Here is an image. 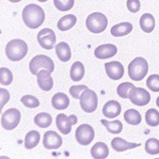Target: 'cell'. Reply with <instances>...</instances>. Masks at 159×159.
<instances>
[{"label": "cell", "mask_w": 159, "mask_h": 159, "mask_svg": "<svg viewBox=\"0 0 159 159\" xmlns=\"http://www.w3.org/2000/svg\"><path fill=\"white\" fill-rule=\"evenodd\" d=\"M108 25L107 18L101 12L90 13L86 20V26L91 33L99 34L107 29Z\"/></svg>", "instance_id": "277c9868"}, {"label": "cell", "mask_w": 159, "mask_h": 159, "mask_svg": "<svg viewBox=\"0 0 159 159\" xmlns=\"http://www.w3.org/2000/svg\"><path fill=\"white\" fill-rule=\"evenodd\" d=\"M54 5L60 11H67L73 9L75 0H54Z\"/></svg>", "instance_id": "d6a6232c"}, {"label": "cell", "mask_w": 159, "mask_h": 159, "mask_svg": "<svg viewBox=\"0 0 159 159\" xmlns=\"http://www.w3.org/2000/svg\"><path fill=\"white\" fill-rule=\"evenodd\" d=\"M141 144L139 143H132V142H128L124 140L121 138H114L111 140V147L114 151L121 152H124L126 150H131V149H135L137 147H139Z\"/></svg>", "instance_id": "e0dca14e"}, {"label": "cell", "mask_w": 159, "mask_h": 159, "mask_svg": "<svg viewBox=\"0 0 159 159\" xmlns=\"http://www.w3.org/2000/svg\"><path fill=\"white\" fill-rule=\"evenodd\" d=\"M146 85L151 91L158 92L159 91V75H152L148 77Z\"/></svg>", "instance_id": "e575fe53"}, {"label": "cell", "mask_w": 159, "mask_h": 159, "mask_svg": "<svg viewBox=\"0 0 159 159\" xmlns=\"http://www.w3.org/2000/svg\"><path fill=\"white\" fill-rule=\"evenodd\" d=\"M139 25L142 31L146 33H151L155 27V20L154 17L151 13H144L139 20Z\"/></svg>", "instance_id": "603a6c76"}, {"label": "cell", "mask_w": 159, "mask_h": 159, "mask_svg": "<svg viewBox=\"0 0 159 159\" xmlns=\"http://www.w3.org/2000/svg\"><path fill=\"white\" fill-rule=\"evenodd\" d=\"M21 120V113L17 108H9L3 112L1 124L5 130H13L18 126Z\"/></svg>", "instance_id": "52a82bcc"}, {"label": "cell", "mask_w": 159, "mask_h": 159, "mask_svg": "<svg viewBox=\"0 0 159 159\" xmlns=\"http://www.w3.org/2000/svg\"><path fill=\"white\" fill-rule=\"evenodd\" d=\"M0 93H1V107H0L2 109L10 100V92L5 89H0Z\"/></svg>", "instance_id": "74e56055"}, {"label": "cell", "mask_w": 159, "mask_h": 159, "mask_svg": "<svg viewBox=\"0 0 159 159\" xmlns=\"http://www.w3.org/2000/svg\"><path fill=\"white\" fill-rule=\"evenodd\" d=\"M126 6L127 9L129 10V11H131L132 13H137L139 11L141 4L139 0H127Z\"/></svg>", "instance_id": "8d00e7d4"}, {"label": "cell", "mask_w": 159, "mask_h": 159, "mask_svg": "<svg viewBox=\"0 0 159 159\" xmlns=\"http://www.w3.org/2000/svg\"><path fill=\"white\" fill-rule=\"evenodd\" d=\"M146 122L151 127H156L159 125V111L154 108H150L147 110L145 115Z\"/></svg>", "instance_id": "f546056e"}, {"label": "cell", "mask_w": 159, "mask_h": 159, "mask_svg": "<svg viewBox=\"0 0 159 159\" xmlns=\"http://www.w3.org/2000/svg\"><path fill=\"white\" fill-rule=\"evenodd\" d=\"M123 118L127 123L131 125H139L142 120L141 114L137 109H133V108L127 109L124 112Z\"/></svg>", "instance_id": "484cf974"}, {"label": "cell", "mask_w": 159, "mask_h": 159, "mask_svg": "<svg viewBox=\"0 0 159 159\" xmlns=\"http://www.w3.org/2000/svg\"><path fill=\"white\" fill-rule=\"evenodd\" d=\"M41 139V134L36 130H31L29 131L25 138V147L27 150H31L35 148Z\"/></svg>", "instance_id": "d4e9b609"}, {"label": "cell", "mask_w": 159, "mask_h": 159, "mask_svg": "<svg viewBox=\"0 0 159 159\" xmlns=\"http://www.w3.org/2000/svg\"><path fill=\"white\" fill-rule=\"evenodd\" d=\"M121 112V106L115 100L107 102L103 107V114L108 119H114L118 117Z\"/></svg>", "instance_id": "2e32d148"}, {"label": "cell", "mask_w": 159, "mask_h": 159, "mask_svg": "<svg viewBox=\"0 0 159 159\" xmlns=\"http://www.w3.org/2000/svg\"><path fill=\"white\" fill-rule=\"evenodd\" d=\"M94 137H95V132L93 127L87 123L78 126L75 131L76 141L83 146H87L90 144L94 139Z\"/></svg>", "instance_id": "ba28073f"}, {"label": "cell", "mask_w": 159, "mask_h": 159, "mask_svg": "<svg viewBox=\"0 0 159 159\" xmlns=\"http://www.w3.org/2000/svg\"><path fill=\"white\" fill-rule=\"evenodd\" d=\"M37 83L43 91H50L54 87V81L51 73L47 70H42L37 75Z\"/></svg>", "instance_id": "9a60e30c"}, {"label": "cell", "mask_w": 159, "mask_h": 159, "mask_svg": "<svg viewBox=\"0 0 159 159\" xmlns=\"http://www.w3.org/2000/svg\"><path fill=\"white\" fill-rule=\"evenodd\" d=\"M101 122L103 125L106 126L107 130L114 135L120 134L121 133L122 129H123V125L121 123V121L120 120H113V121H108L107 120H101Z\"/></svg>", "instance_id": "83f0119b"}, {"label": "cell", "mask_w": 159, "mask_h": 159, "mask_svg": "<svg viewBox=\"0 0 159 159\" xmlns=\"http://www.w3.org/2000/svg\"><path fill=\"white\" fill-rule=\"evenodd\" d=\"M156 106L159 107V96L157 97V99H156Z\"/></svg>", "instance_id": "ab89813d"}, {"label": "cell", "mask_w": 159, "mask_h": 159, "mask_svg": "<svg viewBox=\"0 0 159 159\" xmlns=\"http://www.w3.org/2000/svg\"><path fill=\"white\" fill-rule=\"evenodd\" d=\"M56 54L58 59L62 62H67L72 57V51L68 43L64 42L58 43L56 46Z\"/></svg>", "instance_id": "ffe728a7"}, {"label": "cell", "mask_w": 159, "mask_h": 159, "mask_svg": "<svg viewBox=\"0 0 159 159\" xmlns=\"http://www.w3.org/2000/svg\"><path fill=\"white\" fill-rule=\"evenodd\" d=\"M149 64L145 58L138 57L128 65V75L134 81H141L148 74Z\"/></svg>", "instance_id": "3957f363"}, {"label": "cell", "mask_w": 159, "mask_h": 159, "mask_svg": "<svg viewBox=\"0 0 159 159\" xmlns=\"http://www.w3.org/2000/svg\"><path fill=\"white\" fill-rule=\"evenodd\" d=\"M23 105L28 108H36L40 106V101L33 95H24L21 98Z\"/></svg>", "instance_id": "836d02e7"}, {"label": "cell", "mask_w": 159, "mask_h": 159, "mask_svg": "<svg viewBox=\"0 0 159 159\" xmlns=\"http://www.w3.org/2000/svg\"><path fill=\"white\" fill-rule=\"evenodd\" d=\"M76 22H77V18L75 15L68 14L65 16H62L58 20L57 26L60 31H68L69 29H71L72 27L75 26Z\"/></svg>", "instance_id": "7402d4cb"}, {"label": "cell", "mask_w": 159, "mask_h": 159, "mask_svg": "<svg viewBox=\"0 0 159 159\" xmlns=\"http://www.w3.org/2000/svg\"><path fill=\"white\" fill-rule=\"evenodd\" d=\"M87 89L88 87L86 85H77V86H72L69 91H70V94L75 99H80L82 92Z\"/></svg>", "instance_id": "d590c367"}, {"label": "cell", "mask_w": 159, "mask_h": 159, "mask_svg": "<svg viewBox=\"0 0 159 159\" xmlns=\"http://www.w3.org/2000/svg\"><path fill=\"white\" fill-rule=\"evenodd\" d=\"M38 1H40V2H46V1H48V0H38Z\"/></svg>", "instance_id": "60d3db41"}, {"label": "cell", "mask_w": 159, "mask_h": 159, "mask_svg": "<svg viewBox=\"0 0 159 159\" xmlns=\"http://www.w3.org/2000/svg\"><path fill=\"white\" fill-rule=\"evenodd\" d=\"M85 75V67L81 61H75L71 67L70 76L75 82H78L83 79Z\"/></svg>", "instance_id": "cb8c5ba5"}, {"label": "cell", "mask_w": 159, "mask_h": 159, "mask_svg": "<svg viewBox=\"0 0 159 159\" xmlns=\"http://www.w3.org/2000/svg\"><path fill=\"white\" fill-rule=\"evenodd\" d=\"M37 41L39 44L46 50H51L56 46L57 37L54 30L51 28H43L37 35Z\"/></svg>", "instance_id": "30bf717a"}, {"label": "cell", "mask_w": 159, "mask_h": 159, "mask_svg": "<svg viewBox=\"0 0 159 159\" xmlns=\"http://www.w3.org/2000/svg\"><path fill=\"white\" fill-rule=\"evenodd\" d=\"M135 88V85L130 82H123L117 88V93L122 99H128L130 91Z\"/></svg>", "instance_id": "f1b7e54d"}, {"label": "cell", "mask_w": 159, "mask_h": 159, "mask_svg": "<svg viewBox=\"0 0 159 159\" xmlns=\"http://www.w3.org/2000/svg\"><path fill=\"white\" fill-rule=\"evenodd\" d=\"M42 70H47L52 74L55 70L54 61L48 56L37 55L29 62V71L32 75H37Z\"/></svg>", "instance_id": "5b68a950"}, {"label": "cell", "mask_w": 159, "mask_h": 159, "mask_svg": "<svg viewBox=\"0 0 159 159\" xmlns=\"http://www.w3.org/2000/svg\"><path fill=\"white\" fill-rule=\"evenodd\" d=\"M9 1H11V2H12V3H18V2L22 1V0H9Z\"/></svg>", "instance_id": "f35d334b"}, {"label": "cell", "mask_w": 159, "mask_h": 159, "mask_svg": "<svg viewBox=\"0 0 159 159\" xmlns=\"http://www.w3.org/2000/svg\"><path fill=\"white\" fill-rule=\"evenodd\" d=\"M13 76L10 69L2 67L0 69V83L3 86H9L12 83Z\"/></svg>", "instance_id": "1f68e13d"}, {"label": "cell", "mask_w": 159, "mask_h": 159, "mask_svg": "<svg viewBox=\"0 0 159 159\" xmlns=\"http://www.w3.org/2000/svg\"><path fill=\"white\" fill-rule=\"evenodd\" d=\"M80 107L86 113H92L97 109L98 97L97 94L92 89H85L80 96Z\"/></svg>", "instance_id": "8992f818"}, {"label": "cell", "mask_w": 159, "mask_h": 159, "mask_svg": "<svg viewBox=\"0 0 159 159\" xmlns=\"http://www.w3.org/2000/svg\"><path fill=\"white\" fill-rule=\"evenodd\" d=\"M22 18L27 27L36 29L43 24L45 20V13L43 9L39 5L28 4L23 10Z\"/></svg>", "instance_id": "6da1fadb"}, {"label": "cell", "mask_w": 159, "mask_h": 159, "mask_svg": "<svg viewBox=\"0 0 159 159\" xmlns=\"http://www.w3.org/2000/svg\"><path fill=\"white\" fill-rule=\"evenodd\" d=\"M145 151L152 155L159 154V139L153 138L147 139L145 142Z\"/></svg>", "instance_id": "4dcf8cb0"}, {"label": "cell", "mask_w": 159, "mask_h": 159, "mask_svg": "<svg viewBox=\"0 0 159 159\" xmlns=\"http://www.w3.org/2000/svg\"><path fill=\"white\" fill-rule=\"evenodd\" d=\"M91 156L94 159H105L109 154V149L104 142H96L90 149Z\"/></svg>", "instance_id": "44dd1931"}, {"label": "cell", "mask_w": 159, "mask_h": 159, "mask_svg": "<svg viewBox=\"0 0 159 159\" xmlns=\"http://www.w3.org/2000/svg\"><path fill=\"white\" fill-rule=\"evenodd\" d=\"M78 121V119L75 115L72 114L66 116L65 114H58L56 118V123L58 130L63 135H68L72 131V126L75 125Z\"/></svg>", "instance_id": "9c48e42d"}, {"label": "cell", "mask_w": 159, "mask_h": 159, "mask_svg": "<svg viewBox=\"0 0 159 159\" xmlns=\"http://www.w3.org/2000/svg\"><path fill=\"white\" fill-rule=\"evenodd\" d=\"M129 99L131 103L137 107H145L151 101V95L145 89L135 87L130 91Z\"/></svg>", "instance_id": "8fae6325"}, {"label": "cell", "mask_w": 159, "mask_h": 159, "mask_svg": "<svg viewBox=\"0 0 159 159\" xmlns=\"http://www.w3.org/2000/svg\"><path fill=\"white\" fill-rule=\"evenodd\" d=\"M43 144L48 150H57L62 145V139L57 132L47 131L43 135Z\"/></svg>", "instance_id": "4fadbf2b"}, {"label": "cell", "mask_w": 159, "mask_h": 159, "mask_svg": "<svg viewBox=\"0 0 159 159\" xmlns=\"http://www.w3.org/2000/svg\"><path fill=\"white\" fill-rule=\"evenodd\" d=\"M105 69L107 76L112 80H120L124 75V67L119 61L105 63Z\"/></svg>", "instance_id": "7c38bea8"}, {"label": "cell", "mask_w": 159, "mask_h": 159, "mask_svg": "<svg viewBox=\"0 0 159 159\" xmlns=\"http://www.w3.org/2000/svg\"><path fill=\"white\" fill-rule=\"evenodd\" d=\"M52 106L57 110L66 109L70 106V99L65 93L57 92L52 97Z\"/></svg>", "instance_id": "d6986e66"}, {"label": "cell", "mask_w": 159, "mask_h": 159, "mask_svg": "<svg viewBox=\"0 0 159 159\" xmlns=\"http://www.w3.org/2000/svg\"><path fill=\"white\" fill-rule=\"evenodd\" d=\"M118 52L117 46L111 43L107 44H102L95 48L94 55L98 59H107L112 57H114Z\"/></svg>", "instance_id": "5bb4252c"}, {"label": "cell", "mask_w": 159, "mask_h": 159, "mask_svg": "<svg viewBox=\"0 0 159 159\" xmlns=\"http://www.w3.org/2000/svg\"><path fill=\"white\" fill-rule=\"evenodd\" d=\"M34 123L40 128H48L52 124V116L46 112H41L34 117Z\"/></svg>", "instance_id": "4316f807"}, {"label": "cell", "mask_w": 159, "mask_h": 159, "mask_svg": "<svg viewBox=\"0 0 159 159\" xmlns=\"http://www.w3.org/2000/svg\"><path fill=\"white\" fill-rule=\"evenodd\" d=\"M28 52V46L25 42L20 39H14L9 42L5 48L7 57L11 61H20Z\"/></svg>", "instance_id": "7a4b0ae2"}, {"label": "cell", "mask_w": 159, "mask_h": 159, "mask_svg": "<svg viewBox=\"0 0 159 159\" xmlns=\"http://www.w3.org/2000/svg\"><path fill=\"white\" fill-rule=\"evenodd\" d=\"M133 30L132 24L128 22H122L113 25L110 29V33L113 37H123L131 33Z\"/></svg>", "instance_id": "ac0fdd59"}]
</instances>
